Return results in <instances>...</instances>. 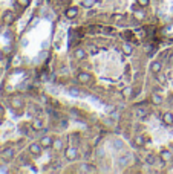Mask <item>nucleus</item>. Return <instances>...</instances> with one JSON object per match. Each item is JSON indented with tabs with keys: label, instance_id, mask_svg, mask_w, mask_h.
<instances>
[{
	"label": "nucleus",
	"instance_id": "nucleus-6",
	"mask_svg": "<svg viewBox=\"0 0 173 174\" xmlns=\"http://www.w3.org/2000/svg\"><path fill=\"white\" fill-rule=\"evenodd\" d=\"M2 20H3L6 25L12 23V20H14V14H12V11H5V12H3V17H2Z\"/></svg>",
	"mask_w": 173,
	"mask_h": 174
},
{
	"label": "nucleus",
	"instance_id": "nucleus-7",
	"mask_svg": "<svg viewBox=\"0 0 173 174\" xmlns=\"http://www.w3.org/2000/svg\"><path fill=\"white\" fill-rule=\"evenodd\" d=\"M162 122H164L166 125H173V113H170V112L164 113V115H162Z\"/></svg>",
	"mask_w": 173,
	"mask_h": 174
},
{
	"label": "nucleus",
	"instance_id": "nucleus-23",
	"mask_svg": "<svg viewBox=\"0 0 173 174\" xmlns=\"http://www.w3.org/2000/svg\"><path fill=\"white\" fill-rule=\"evenodd\" d=\"M137 2H138L139 6H147L149 5V0H137Z\"/></svg>",
	"mask_w": 173,
	"mask_h": 174
},
{
	"label": "nucleus",
	"instance_id": "nucleus-3",
	"mask_svg": "<svg viewBox=\"0 0 173 174\" xmlns=\"http://www.w3.org/2000/svg\"><path fill=\"white\" fill-rule=\"evenodd\" d=\"M65 14H66V17L69 18V20H74V18L78 16V8H77V6H69V8L66 9Z\"/></svg>",
	"mask_w": 173,
	"mask_h": 174
},
{
	"label": "nucleus",
	"instance_id": "nucleus-25",
	"mask_svg": "<svg viewBox=\"0 0 173 174\" xmlns=\"http://www.w3.org/2000/svg\"><path fill=\"white\" fill-rule=\"evenodd\" d=\"M69 92L72 93V95H78V93H80V90H78V89H70Z\"/></svg>",
	"mask_w": 173,
	"mask_h": 174
},
{
	"label": "nucleus",
	"instance_id": "nucleus-16",
	"mask_svg": "<svg viewBox=\"0 0 173 174\" xmlns=\"http://www.w3.org/2000/svg\"><path fill=\"white\" fill-rule=\"evenodd\" d=\"M144 116H147V110H144V108L135 110V118H144Z\"/></svg>",
	"mask_w": 173,
	"mask_h": 174
},
{
	"label": "nucleus",
	"instance_id": "nucleus-1",
	"mask_svg": "<svg viewBox=\"0 0 173 174\" xmlns=\"http://www.w3.org/2000/svg\"><path fill=\"white\" fill-rule=\"evenodd\" d=\"M29 151H31V154L32 156H41V151H43V147H41V144L40 142H32L31 145H29Z\"/></svg>",
	"mask_w": 173,
	"mask_h": 174
},
{
	"label": "nucleus",
	"instance_id": "nucleus-26",
	"mask_svg": "<svg viewBox=\"0 0 173 174\" xmlns=\"http://www.w3.org/2000/svg\"><path fill=\"white\" fill-rule=\"evenodd\" d=\"M3 112H5V110H3V105H0V116L3 115Z\"/></svg>",
	"mask_w": 173,
	"mask_h": 174
},
{
	"label": "nucleus",
	"instance_id": "nucleus-13",
	"mask_svg": "<svg viewBox=\"0 0 173 174\" xmlns=\"http://www.w3.org/2000/svg\"><path fill=\"white\" fill-rule=\"evenodd\" d=\"M32 128L34 130H41L43 128V121L38 119V118H35L34 121H32Z\"/></svg>",
	"mask_w": 173,
	"mask_h": 174
},
{
	"label": "nucleus",
	"instance_id": "nucleus-5",
	"mask_svg": "<svg viewBox=\"0 0 173 174\" xmlns=\"http://www.w3.org/2000/svg\"><path fill=\"white\" fill-rule=\"evenodd\" d=\"M40 144H41L43 148H51L52 144H54V139H52L51 136H43V138L40 139Z\"/></svg>",
	"mask_w": 173,
	"mask_h": 174
},
{
	"label": "nucleus",
	"instance_id": "nucleus-2",
	"mask_svg": "<svg viewBox=\"0 0 173 174\" xmlns=\"http://www.w3.org/2000/svg\"><path fill=\"white\" fill-rule=\"evenodd\" d=\"M65 156L68 160H77L78 159V150L75 147H69V148L65 150Z\"/></svg>",
	"mask_w": 173,
	"mask_h": 174
},
{
	"label": "nucleus",
	"instance_id": "nucleus-21",
	"mask_svg": "<svg viewBox=\"0 0 173 174\" xmlns=\"http://www.w3.org/2000/svg\"><path fill=\"white\" fill-rule=\"evenodd\" d=\"M17 3L22 6V8H26L29 5V0H17Z\"/></svg>",
	"mask_w": 173,
	"mask_h": 174
},
{
	"label": "nucleus",
	"instance_id": "nucleus-20",
	"mask_svg": "<svg viewBox=\"0 0 173 174\" xmlns=\"http://www.w3.org/2000/svg\"><path fill=\"white\" fill-rule=\"evenodd\" d=\"M146 162H147L149 165H153V163H155V156H153V154H149L147 159H146Z\"/></svg>",
	"mask_w": 173,
	"mask_h": 174
},
{
	"label": "nucleus",
	"instance_id": "nucleus-19",
	"mask_svg": "<svg viewBox=\"0 0 173 174\" xmlns=\"http://www.w3.org/2000/svg\"><path fill=\"white\" fill-rule=\"evenodd\" d=\"M123 95H124V96H130V95H132V87H126V89H123Z\"/></svg>",
	"mask_w": 173,
	"mask_h": 174
},
{
	"label": "nucleus",
	"instance_id": "nucleus-4",
	"mask_svg": "<svg viewBox=\"0 0 173 174\" xmlns=\"http://www.w3.org/2000/svg\"><path fill=\"white\" fill-rule=\"evenodd\" d=\"M172 151L170 150H161L159 151V159L162 160V162H169V160H172Z\"/></svg>",
	"mask_w": 173,
	"mask_h": 174
},
{
	"label": "nucleus",
	"instance_id": "nucleus-15",
	"mask_svg": "<svg viewBox=\"0 0 173 174\" xmlns=\"http://www.w3.org/2000/svg\"><path fill=\"white\" fill-rule=\"evenodd\" d=\"M11 104H12V107H22V105H23V101H22V98L14 96V98L11 99Z\"/></svg>",
	"mask_w": 173,
	"mask_h": 174
},
{
	"label": "nucleus",
	"instance_id": "nucleus-12",
	"mask_svg": "<svg viewBox=\"0 0 173 174\" xmlns=\"http://www.w3.org/2000/svg\"><path fill=\"white\" fill-rule=\"evenodd\" d=\"M74 57H75L77 60H83V58L86 57L84 49H77V51H74Z\"/></svg>",
	"mask_w": 173,
	"mask_h": 174
},
{
	"label": "nucleus",
	"instance_id": "nucleus-17",
	"mask_svg": "<svg viewBox=\"0 0 173 174\" xmlns=\"http://www.w3.org/2000/svg\"><path fill=\"white\" fill-rule=\"evenodd\" d=\"M152 103H153L155 105H159L161 103H162V98H161L159 95H156V93H153V95H152Z\"/></svg>",
	"mask_w": 173,
	"mask_h": 174
},
{
	"label": "nucleus",
	"instance_id": "nucleus-24",
	"mask_svg": "<svg viewBox=\"0 0 173 174\" xmlns=\"http://www.w3.org/2000/svg\"><path fill=\"white\" fill-rule=\"evenodd\" d=\"M156 78H158V81H164V80H166L164 75H161V73H156Z\"/></svg>",
	"mask_w": 173,
	"mask_h": 174
},
{
	"label": "nucleus",
	"instance_id": "nucleus-10",
	"mask_svg": "<svg viewBox=\"0 0 173 174\" xmlns=\"http://www.w3.org/2000/svg\"><path fill=\"white\" fill-rule=\"evenodd\" d=\"M77 80H78V81H81V83H87V81H90V75L86 73V72H81V73H78Z\"/></svg>",
	"mask_w": 173,
	"mask_h": 174
},
{
	"label": "nucleus",
	"instance_id": "nucleus-9",
	"mask_svg": "<svg viewBox=\"0 0 173 174\" xmlns=\"http://www.w3.org/2000/svg\"><path fill=\"white\" fill-rule=\"evenodd\" d=\"M150 69H152V72H153V73H159V72H161V69H162V64H161L159 61H153V63L150 64Z\"/></svg>",
	"mask_w": 173,
	"mask_h": 174
},
{
	"label": "nucleus",
	"instance_id": "nucleus-22",
	"mask_svg": "<svg viewBox=\"0 0 173 174\" xmlns=\"http://www.w3.org/2000/svg\"><path fill=\"white\" fill-rule=\"evenodd\" d=\"M94 3H95V0H84V6L86 8H90Z\"/></svg>",
	"mask_w": 173,
	"mask_h": 174
},
{
	"label": "nucleus",
	"instance_id": "nucleus-18",
	"mask_svg": "<svg viewBox=\"0 0 173 174\" xmlns=\"http://www.w3.org/2000/svg\"><path fill=\"white\" fill-rule=\"evenodd\" d=\"M135 144H137L138 147H142V145H144V138H142V136H137V138H135Z\"/></svg>",
	"mask_w": 173,
	"mask_h": 174
},
{
	"label": "nucleus",
	"instance_id": "nucleus-8",
	"mask_svg": "<svg viewBox=\"0 0 173 174\" xmlns=\"http://www.w3.org/2000/svg\"><path fill=\"white\" fill-rule=\"evenodd\" d=\"M2 156L5 157V159H12V157H14V150L8 147V148L2 150Z\"/></svg>",
	"mask_w": 173,
	"mask_h": 174
},
{
	"label": "nucleus",
	"instance_id": "nucleus-14",
	"mask_svg": "<svg viewBox=\"0 0 173 174\" xmlns=\"http://www.w3.org/2000/svg\"><path fill=\"white\" fill-rule=\"evenodd\" d=\"M61 147H63V142H61V139H54L52 148H54L55 151H60V150H61Z\"/></svg>",
	"mask_w": 173,
	"mask_h": 174
},
{
	"label": "nucleus",
	"instance_id": "nucleus-27",
	"mask_svg": "<svg viewBox=\"0 0 173 174\" xmlns=\"http://www.w3.org/2000/svg\"><path fill=\"white\" fill-rule=\"evenodd\" d=\"M0 156H2V150H0Z\"/></svg>",
	"mask_w": 173,
	"mask_h": 174
},
{
	"label": "nucleus",
	"instance_id": "nucleus-11",
	"mask_svg": "<svg viewBox=\"0 0 173 174\" xmlns=\"http://www.w3.org/2000/svg\"><path fill=\"white\" fill-rule=\"evenodd\" d=\"M123 52L126 53V55H130V53L133 52L132 44H130V43H123Z\"/></svg>",
	"mask_w": 173,
	"mask_h": 174
}]
</instances>
